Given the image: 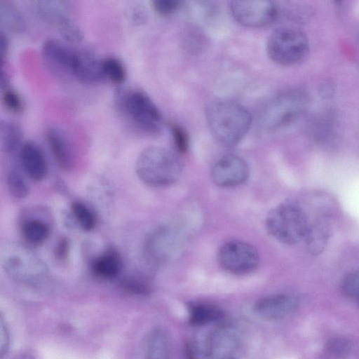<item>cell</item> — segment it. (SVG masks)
<instances>
[{"label":"cell","instance_id":"1","mask_svg":"<svg viewBox=\"0 0 359 359\" xmlns=\"http://www.w3.org/2000/svg\"><path fill=\"white\" fill-rule=\"evenodd\" d=\"M205 117L212 135L227 147L238 144L252 124V116L248 109L230 100L211 102L205 109Z\"/></svg>","mask_w":359,"mask_h":359},{"label":"cell","instance_id":"2","mask_svg":"<svg viewBox=\"0 0 359 359\" xmlns=\"http://www.w3.org/2000/svg\"><path fill=\"white\" fill-rule=\"evenodd\" d=\"M135 171L140 180L154 187L175 183L182 171V162L172 151L160 147H150L138 156Z\"/></svg>","mask_w":359,"mask_h":359},{"label":"cell","instance_id":"3","mask_svg":"<svg viewBox=\"0 0 359 359\" xmlns=\"http://www.w3.org/2000/svg\"><path fill=\"white\" fill-rule=\"evenodd\" d=\"M1 264L13 280L29 286L43 283L48 278L46 264L30 249L18 243H6L1 248Z\"/></svg>","mask_w":359,"mask_h":359},{"label":"cell","instance_id":"4","mask_svg":"<svg viewBox=\"0 0 359 359\" xmlns=\"http://www.w3.org/2000/svg\"><path fill=\"white\" fill-rule=\"evenodd\" d=\"M308 94L299 88L287 90L270 100L263 109L259 124L267 133L276 132L296 120L309 104Z\"/></svg>","mask_w":359,"mask_h":359},{"label":"cell","instance_id":"5","mask_svg":"<svg viewBox=\"0 0 359 359\" xmlns=\"http://www.w3.org/2000/svg\"><path fill=\"white\" fill-rule=\"evenodd\" d=\"M309 222L304 210L294 202H285L271 210L266 219L269 233L280 243L292 245L304 239Z\"/></svg>","mask_w":359,"mask_h":359},{"label":"cell","instance_id":"6","mask_svg":"<svg viewBox=\"0 0 359 359\" xmlns=\"http://www.w3.org/2000/svg\"><path fill=\"white\" fill-rule=\"evenodd\" d=\"M116 104L123 116L139 130L151 135L160 133L162 114L144 92L119 90L116 95Z\"/></svg>","mask_w":359,"mask_h":359},{"label":"cell","instance_id":"7","mask_svg":"<svg viewBox=\"0 0 359 359\" xmlns=\"http://www.w3.org/2000/svg\"><path fill=\"white\" fill-rule=\"evenodd\" d=\"M309 42L301 30L290 27H280L269 35L266 51L273 62L292 65L301 62L307 55Z\"/></svg>","mask_w":359,"mask_h":359},{"label":"cell","instance_id":"8","mask_svg":"<svg viewBox=\"0 0 359 359\" xmlns=\"http://www.w3.org/2000/svg\"><path fill=\"white\" fill-rule=\"evenodd\" d=\"M184 241V233L176 226H159L147 238L145 243V255L151 262H165L180 252Z\"/></svg>","mask_w":359,"mask_h":359},{"label":"cell","instance_id":"9","mask_svg":"<svg viewBox=\"0 0 359 359\" xmlns=\"http://www.w3.org/2000/svg\"><path fill=\"white\" fill-rule=\"evenodd\" d=\"M217 259L224 271L236 275H244L253 271L259 262L257 249L241 241L225 243L219 250Z\"/></svg>","mask_w":359,"mask_h":359},{"label":"cell","instance_id":"10","mask_svg":"<svg viewBox=\"0 0 359 359\" xmlns=\"http://www.w3.org/2000/svg\"><path fill=\"white\" fill-rule=\"evenodd\" d=\"M243 347L241 329L233 323H225L217 327L207 341L209 359H239Z\"/></svg>","mask_w":359,"mask_h":359},{"label":"cell","instance_id":"11","mask_svg":"<svg viewBox=\"0 0 359 359\" xmlns=\"http://www.w3.org/2000/svg\"><path fill=\"white\" fill-rule=\"evenodd\" d=\"M230 9L238 23L252 28L271 25L278 15L276 4L268 0L233 1Z\"/></svg>","mask_w":359,"mask_h":359},{"label":"cell","instance_id":"12","mask_svg":"<svg viewBox=\"0 0 359 359\" xmlns=\"http://www.w3.org/2000/svg\"><path fill=\"white\" fill-rule=\"evenodd\" d=\"M34 4L40 18L55 28L65 41L78 43L82 40V31L67 16L57 1H37Z\"/></svg>","mask_w":359,"mask_h":359},{"label":"cell","instance_id":"13","mask_svg":"<svg viewBox=\"0 0 359 359\" xmlns=\"http://www.w3.org/2000/svg\"><path fill=\"white\" fill-rule=\"evenodd\" d=\"M250 170L246 161L241 156L229 154L222 156L214 164L211 177L220 187H233L245 183Z\"/></svg>","mask_w":359,"mask_h":359},{"label":"cell","instance_id":"14","mask_svg":"<svg viewBox=\"0 0 359 359\" xmlns=\"http://www.w3.org/2000/svg\"><path fill=\"white\" fill-rule=\"evenodd\" d=\"M299 299L294 294L282 293L269 295L257 300L255 313L266 320H278L294 313L299 306Z\"/></svg>","mask_w":359,"mask_h":359},{"label":"cell","instance_id":"15","mask_svg":"<svg viewBox=\"0 0 359 359\" xmlns=\"http://www.w3.org/2000/svg\"><path fill=\"white\" fill-rule=\"evenodd\" d=\"M78 51L54 39L46 40L41 47L43 57L48 63L71 75L76 62Z\"/></svg>","mask_w":359,"mask_h":359},{"label":"cell","instance_id":"16","mask_svg":"<svg viewBox=\"0 0 359 359\" xmlns=\"http://www.w3.org/2000/svg\"><path fill=\"white\" fill-rule=\"evenodd\" d=\"M20 161L26 175L34 181H41L47 175L48 167L41 148L33 142H26L20 149Z\"/></svg>","mask_w":359,"mask_h":359},{"label":"cell","instance_id":"17","mask_svg":"<svg viewBox=\"0 0 359 359\" xmlns=\"http://www.w3.org/2000/svg\"><path fill=\"white\" fill-rule=\"evenodd\" d=\"M72 76L85 83H95L104 79L102 71V60L92 53L79 50Z\"/></svg>","mask_w":359,"mask_h":359},{"label":"cell","instance_id":"18","mask_svg":"<svg viewBox=\"0 0 359 359\" xmlns=\"http://www.w3.org/2000/svg\"><path fill=\"white\" fill-rule=\"evenodd\" d=\"M46 138L51 152L58 163L65 170L72 166V156L70 145L62 132L55 128L46 131Z\"/></svg>","mask_w":359,"mask_h":359},{"label":"cell","instance_id":"19","mask_svg":"<svg viewBox=\"0 0 359 359\" xmlns=\"http://www.w3.org/2000/svg\"><path fill=\"white\" fill-rule=\"evenodd\" d=\"M122 261L115 250H108L97 257L92 263L93 273L102 279L116 278L122 270Z\"/></svg>","mask_w":359,"mask_h":359},{"label":"cell","instance_id":"20","mask_svg":"<svg viewBox=\"0 0 359 359\" xmlns=\"http://www.w3.org/2000/svg\"><path fill=\"white\" fill-rule=\"evenodd\" d=\"M330 229L323 220H317L309 225L304 241L307 250L313 255H318L325 248L330 238Z\"/></svg>","mask_w":359,"mask_h":359},{"label":"cell","instance_id":"21","mask_svg":"<svg viewBox=\"0 0 359 359\" xmlns=\"http://www.w3.org/2000/svg\"><path fill=\"white\" fill-rule=\"evenodd\" d=\"M0 22L8 31L14 33H21L25 29L22 13L10 1H0Z\"/></svg>","mask_w":359,"mask_h":359},{"label":"cell","instance_id":"22","mask_svg":"<svg viewBox=\"0 0 359 359\" xmlns=\"http://www.w3.org/2000/svg\"><path fill=\"white\" fill-rule=\"evenodd\" d=\"M169 344L165 334L161 330L152 331L145 344L146 359H169Z\"/></svg>","mask_w":359,"mask_h":359},{"label":"cell","instance_id":"23","mask_svg":"<svg viewBox=\"0 0 359 359\" xmlns=\"http://www.w3.org/2000/svg\"><path fill=\"white\" fill-rule=\"evenodd\" d=\"M22 233L29 244L39 245L43 243L50 235L49 225L39 219H29L22 225Z\"/></svg>","mask_w":359,"mask_h":359},{"label":"cell","instance_id":"24","mask_svg":"<svg viewBox=\"0 0 359 359\" xmlns=\"http://www.w3.org/2000/svg\"><path fill=\"white\" fill-rule=\"evenodd\" d=\"M217 307L203 303H194L189 306V320L194 325H203L217 320L222 316Z\"/></svg>","mask_w":359,"mask_h":359},{"label":"cell","instance_id":"25","mask_svg":"<svg viewBox=\"0 0 359 359\" xmlns=\"http://www.w3.org/2000/svg\"><path fill=\"white\" fill-rule=\"evenodd\" d=\"M1 144L8 154L15 152L20 147L22 140V130L16 123L1 121L0 124Z\"/></svg>","mask_w":359,"mask_h":359},{"label":"cell","instance_id":"26","mask_svg":"<svg viewBox=\"0 0 359 359\" xmlns=\"http://www.w3.org/2000/svg\"><path fill=\"white\" fill-rule=\"evenodd\" d=\"M102 71L104 77L115 84H121L126 78L123 64L114 57H108L102 60Z\"/></svg>","mask_w":359,"mask_h":359},{"label":"cell","instance_id":"27","mask_svg":"<svg viewBox=\"0 0 359 359\" xmlns=\"http://www.w3.org/2000/svg\"><path fill=\"white\" fill-rule=\"evenodd\" d=\"M72 212L79 224L85 231L94 229L96 219L94 213L83 203L75 201L72 204Z\"/></svg>","mask_w":359,"mask_h":359},{"label":"cell","instance_id":"28","mask_svg":"<svg viewBox=\"0 0 359 359\" xmlns=\"http://www.w3.org/2000/svg\"><path fill=\"white\" fill-rule=\"evenodd\" d=\"M1 90V101L5 108L13 114L22 113L24 109V102L20 95L8 86Z\"/></svg>","mask_w":359,"mask_h":359},{"label":"cell","instance_id":"29","mask_svg":"<svg viewBox=\"0 0 359 359\" xmlns=\"http://www.w3.org/2000/svg\"><path fill=\"white\" fill-rule=\"evenodd\" d=\"M7 186L10 194L16 198H24L29 194V187L25 179L15 170L8 173Z\"/></svg>","mask_w":359,"mask_h":359},{"label":"cell","instance_id":"30","mask_svg":"<svg viewBox=\"0 0 359 359\" xmlns=\"http://www.w3.org/2000/svg\"><path fill=\"white\" fill-rule=\"evenodd\" d=\"M341 290L346 297L359 299V271L350 273L343 278Z\"/></svg>","mask_w":359,"mask_h":359},{"label":"cell","instance_id":"31","mask_svg":"<svg viewBox=\"0 0 359 359\" xmlns=\"http://www.w3.org/2000/svg\"><path fill=\"white\" fill-rule=\"evenodd\" d=\"M351 342L345 338H334L330 339L327 345V352L334 357L346 356L351 351Z\"/></svg>","mask_w":359,"mask_h":359},{"label":"cell","instance_id":"32","mask_svg":"<svg viewBox=\"0 0 359 359\" xmlns=\"http://www.w3.org/2000/svg\"><path fill=\"white\" fill-rule=\"evenodd\" d=\"M180 0H154L151 2L154 11L162 16H167L177 11L181 6Z\"/></svg>","mask_w":359,"mask_h":359},{"label":"cell","instance_id":"33","mask_svg":"<svg viewBox=\"0 0 359 359\" xmlns=\"http://www.w3.org/2000/svg\"><path fill=\"white\" fill-rule=\"evenodd\" d=\"M170 129L177 151L184 153L189 147V137L186 130L176 124H171Z\"/></svg>","mask_w":359,"mask_h":359},{"label":"cell","instance_id":"34","mask_svg":"<svg viewBox=\"0 0 359 359\" xmlns=\"http://www.w3.org/2000/svg\"><path fill=\"white\" fill-rule=\"evenodd\" d=\"M122 285L128 290L139 294H146L149 291L147 284L142 280L130 278L123 280Z\"/></svg>","mask_w":359,"mask_h":359},{"label":"cell","instance_id":"35","mask_svg":"<svg viewBox=\"0 0 359 359\" xmlns=\"http://www.w3.org/2000/svg\"><path fill=\"white\" fill-rule=\"evenodd\" d=\"M10 337L7 326L2 317L0 322V352L1 357H4L8 352L10 344Z\"/></svg>","mask_w":359,"mask_h":359},{"label":"cell","instance_id":"36","mask_svg":"<svg viewBox=\"0 0 359 359\" xmlns=\"http://www.w3.org/2000/svg\"><path fill=\"white\" fill-rule=\"evenodd\" d=\"M9 48L8 39L3 31L0 32V55L1 56V65L5 62Z\"/></svg>","mask_w":359,"mask_h":359},{"label":"cell","instance_id":"37","mask_svg":"<svg viewBox=\"0 0 359 359\" xmlns=\"http://www.w3.org/2000/svg\"><path fill=\"white\" fill-rule=\"evenodd\" d=\"M68 251V243L67 240L63 239L60 241L55 250V255L60 259H64L67 256Z\"/></svg>","mask_w":359,"mask_h":359}]
</instances>
